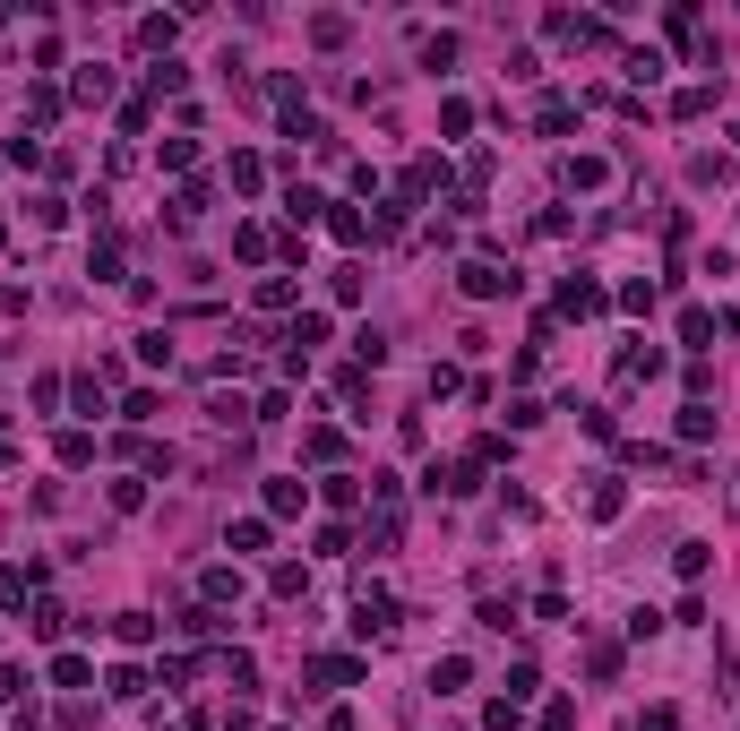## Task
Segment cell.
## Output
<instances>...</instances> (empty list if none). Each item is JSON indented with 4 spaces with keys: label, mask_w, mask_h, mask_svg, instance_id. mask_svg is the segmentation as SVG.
Here are the masks:
<instances>
[{
    "label": "cell",
    "mask_w": 740,
    "mask_h": 731,
    "mask_svg": "<svg viewBox=\"0 0 740 731\" xmlns=\"http://www.w3.org/2000/svg\"><path fill=\"white\" fill-rule=\"evenodd\" d=\"M732 508H740V482H732Z\"/></svg>",
    "instance_id": "1"
}]
</instances>
